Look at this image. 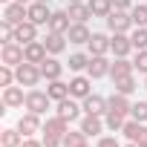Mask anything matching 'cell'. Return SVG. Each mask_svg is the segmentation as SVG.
<instances>
[{
  "instance_id": "1",
  "label": "cell",
  "mask_w": 147,
  "mask_h": 147,
  "mask_svg": "<svg viewBox=\"0 0 147 147\" xmlns=\"http://www.w3.org/2000/svg\"><path fill=\"white\" fill-rule=\"evenodd\" d=\"M15 72H18V84H20V87H35V84L43 78L40 66H38V63H29V61H23L20 66H15Z\"/></svg>"
},
{
  "instance_id": "2",
  "label": "cell",
  "mask_w": 147,
  "mask_h": 147,
  "mask_svg": "<svg viewBox=\"0 0 147 147\" xmlns=\"http://www.w3.org/2000/svg\"><path fill=\"white\" fill-rule=\"evenodd\" d=\"M49 101H52V98H49V92L29 90V92H26V104H23V107H26L29 113H38V115H43V113L49 110Z\"/></svg>"
},
{
  "instance_id": "3",
  "label": "cell",
  "mask_w": 147,
  "mask_h": 147,
  "mask_svg": "<svg viewBox=\"0 0 147 147\" xmlns=\"http://www.w3.org/2000/svg\"><path fill=\"white\" fill-rule=\"evenodd\" d=\"M0 61L6 66H20L26 61V52H23V43H3V52H0Z\"/></svg>"
},
{
  "instance_id": "4",
  "label": "cell",
  "mask_w": 147,
  "mask_h": 147,
  "mask_svg": "<svg viewBox=\"0 0 147 147\" xmlns=\"http://www.w3.org/2000/svg\"><path fill=\"white\" fill-rule=\"evenodd\" d=\"M3 20H9L12 26H18V23H23V20H29V6L26 3H6V9H3Z\"/></svg>"
},
{
  "instance_id": "5",
  "label": "cell",
  "mask_w": 147,
  "mask_h": 147,
  "mask_svg": "<svg viewBox=\"0 0 147 147\" xmlns=\"http://www.w3.org/2000/svg\"><path fill=\"white\" fill-rule=\"evenodd\" d=\"M107 26H110V32H127L133 26V18L127 12H121V9H113L107 15Z\"/></svg>"
},
{
  "instance_id": "6",
  "label": "cell",
  "mask_w": 147,
  "mask_h": 147,
  "mask_svg": "<svg viewBox=\"0 0 147 147\" xmlns=\"http://www.w3.org/2000/svg\"><path fill=\"white\" fill-rule=\"evenodd\" d=\"M18 130L29 138V136H35V133H43V124H40V115L38 113H26V115H20V121H18Z\"/></svg>"
},
{
  "instance_id": "7",
  "label": "cell",
  "mask_w": 147,
  "mask_h": 147,
  "mask_svg": "<svg viewBox=\"0 0 147 147\" xmlns=\"http://www.w3.org/2000/svg\"><path fill=\"white\" fill-rule=\"evenodd\" d=\"M49 18H52V12L46 9V3H40V0L29 3V20L35 26H49Z\"/></svg>"
},
{
  "instance_id": "8",
  "label": "cell",
  "mask_w": 147,
  "mask_h": 147,
  "mask_svg": "<svg viewBox=\"0 0 147 147\" xmlns=\"http://www.w3.org/2000/svg\"><path fill=\"white\" fill-rule=\"evenodd\" d=\"M15 40L18 43H32V40H38V26L32 23V20H23V23H18L15 26Z\"/></svg>"
},
{
  "instance_id": "9",
  "label": "cell",
  "mask_w": 147,
  "mask_h": 147,
  "mask_svg": "<svg viewBox=\"0 0 147 147\" xmlns=\"http://www.w3.org/2000/svg\"><path fill=\"white\" fill-rule=\"evenodd\" d=\"M110 49H113L115 58H127L130 49H133V43H130V38H127L124 32H113V38H110Z\"/></svg>"
},
{
  "instance_id": "10",
  "label": "cell",
  "mask_w": 147,
  "mask_h": 147,
  "mask_svg": "<svg viewBox=\"0 0 147 147\" xmlns=\"http://www.w3.org/2000/svg\"><path fill=\"white\" fill-rule=\"evenodd\" d=\"M23 52H26V61H29V63H43L49 49H46V43H43V40H32V43H26V46H23Z\"/></svg>"
},
{
  "instance_id": "11",
  "label": "cell",
  "mask_w": 147,
  "mask_h": 147,
  "mask_svg": "<svg viewBox=\"0 0 147 147\" xmlns=\"http://www.w3.org/2000/svg\"><path fill=\"white\" fill-rule=\"evenodd\" d=\"M110 66H113V63H110L104 55H92L87 72H90V78H104V75H110Z\"/></svg>"
},
{
  "instance_id": "12",
  "label": "cell",
  "mask_w": 147,
  "mask_h": 147,
  "mask_svg": "<svg viewBox=\"0 0 147 147\" xmlns=\"http://www.w3.org/2000/svg\"><path fill=\"white\" fill-rule=\"evenodd\" d=\"M90 90H92V81H90L87 75H78V78L69 81V95H72V98H87V95H92Z\"/></svg>"
},
{
  "instance_id": "13",
  "label": "cell",
  "mask_w": 147,
  "mask_h": 147,
  "mask_svg": "<svg viewBox=\"0 0 147 147\" xmlns=\"http://www.w3.org/2000/svg\"><path fill=\"white\" fill-rule=\"evenodd\" d=\"M69 26H72V18H69V12H52V18H49V32L66 35V32H69Z\"/></svg>"
},
{
  "instance_id": "14",
  "label": "cell",
  "mask_w": 147,
  "mask_h": 147,
  "mask_svg": "<svg viewBox=\"0 0 147 147\" xmlns=\"http://www.w3.org/2000/svg\"><path fill=\"white\" fill-rule=\"evenodd\" d=\"M130 110H133V104L127 101V95L115 92V95H110V98H107V113H115V115H127Z\"/></svg>"
},
{
  "instance_id": "15",
  "label": "cell",
  "mask_w": 147,
  "mask_h": 147,
  "mask_svg": "<svg viewBox=\"0 0 147 147\" xmlns=\"http://www.w3.org/2000/svg\"><path fill=\"white\" fill-rule=\"evenodd\" d=\"M66 133H69V121H63L61 115L46 118V124H43V136H58V138H63Z\"/></svg>"
},
{
  "instance_id": "16",
  "label": "cell",
  "mask_w": 147,
  "mask_h": 147,
  "mask_svg": "<svg viewBox=\"0 0 147 147\" xmlns=\"http://www.w3.org/2000/svg\"><path fill=\"white\" fill-rule=\"evenodd\" d=\"M81 110H84V107H78L75 101H72V95L63 98V101H58V115H61L63 121H75V118L81 115Z\"/></svg>"
},
{
  "instance_id": "17",
  "label": "cell",
  "mask_w": 147,
  "mask_h": 147,
  "mask_svg": "<svg viewBox=\"0 0 147 147\" xmlns=\"http://www.w3.org/2000/svg\"><path fill=\"white\" fill-rule=\"evenodd\" d=\"M90 29L84 26V23H72L69 26V32H66V40L69 43H75V46H81V43H90Z\"/></svg>"
},
{
  "instance_id": "18",
  "label": "cell",
  "mask_w": 147,
  "mask_h": 147,
  "mask_svg": "<svg viewBox=\"0 0 147 147\" xmlns=\"http://www.w3.org/2000/svg\"><path fill=\"white\" fill-rule=\"evenodd\" d=\"M26 95L20 87H3V107H23Z\"/></svg>"
},
{
  "instance_id": "19",
  "label": "cell",
  "mask_w": 147,
  "mask_h": 147,
  "mask_svg": "<svg viewBox=\"0 0 147 147\" xmlns=\"http://www.w3.org/2000/svg\"><path fill=\"white\" fill-rule=\"evenodd\" d=\"M81 107H84L87 115H104V113H107V101H104L101 95H87Z\"/></svg>"
},
{
  "instance_id": "20",
  "label": "cell",
  "mask_w": 147,
  "mask_h": 147,
  "mask_svg": "<svg viewBox=\"0 0 147 147\" xmlns=\"http://www.w3.org/2000/svg\"><path fill=\"white\" fill-rule=\"evenodd\" d=\"M81 130H84L87 136H92V138H101V130H104L101 115H84V118H81Z\"/></svg>"
},
{
  "instance_id": "21",
  "label": "cell",
  "mask_w": 147,
  "mask_h": 147,
  "mask_svg": "<svg viewBox=\"0 0 147 147\" xmlns=\"http://www.w3.org/2000/svg\"><path fill=\"white\" fill-rule=\"evenodd\" d=\"M69 18H72V23H87L92 18L90 3H69Z\"/></svg>"
},
{
  "instance_id": "22",
  "label": "cell",
  "mask_w": 147,
  "mask_h": 147,
  "mask_svg": "<svg viewBox=\"0 0 147 147\" xmlns=\"http://www.w3.org/2000/svg\"><path fill=\"white\" fill-rule=\"evenodd\" d=\"M40 66V72H43V78L46 81H55V78H61V72H63V63L61 61H55V58H46L43 63H38Z\"/></svg>"
},
{
  "instance_id": "23",
  "label": "cell",
  "mask_w": 147,
  "mask_h": 147,
  "mask_svg": "<svg viewBox=\"0 0 147 147\" xmlns=\"http://www.w3.org/2000/svg\"><path fill=\"white\" fill-rule=\"evenodd\" d=\"M133 61H127V58H115L113 61V66H110V75H113V81L115 78H124V75H133Z\"/></svg>"
},
{
  "instance_id": "24",
  "label": "cell",
  "mask_w": 147,
  "mask_h": 147,
  "mask_svg": "<svg viewBox=\"0 0 147 147\" xmlns=\"http://www.w3.org/2000/svg\"><path fill=\"white\" fill-rule=\"evenodd\" d=\"M43 43H46V49H49V55H61V52L66 49V35H58V32H49Z\"/></svg>"
},
{
  "instance_id": "25",
  "label": "cell",
  "mask_w": 147,
  "mask_h": 147,
  "mask_svg": "<svg viewBox=\"0 0 147 147\" xmlns=\"http://www.w3.org/2000/svg\"><path fill=\"white\" fill-rule=\"evenodd\" d=\"M46 92H49L52 101H63V98H69V84H63L61 78H55V81H49Z\"/></svg>"
},
{
  "instance_id": "26",
  "label": "cell",
  "mask_w": 147,
  "mask_h": 147,
  "mask_svg": "<svg viewBox=\"0 0 147 147\" xmlns=\"http://www.w3.org/2000/svg\"><path fill=\"white\" fill-rule=\"evenodd\" d=\"M87 46H90V55H104V52L110 49V38H107V35H101V32H95V35L90 38V43H87Z\"/></svg>"
},
{
  "instance_id": "27",
  "label": "cell",
  "mask_w": 147,
  "mask_h": 147,
  "mask_svg": "<svg viewBox=\"0 0 147 147\" xmlns=\"http://www.w3.org/2000/svg\"><path fill=\"white\" fill-rule=\"evenodd\" d=\"M23 138L26 136L20 130H3V133H0V144H3V147H20Z\"/></svg>"
},
{
  "instance_id": "28",
  "label": "cell",
  "mask_w": 147,
  "mask_h": 147,
  "mask_svg": "<svg viewBox=\"0 0 147 147\" xmlns=\"http://www.w3.org/2000/svg\"><path fill=\"white\" fill-rule=\"evenodd\" d=\"M130 43H133V49H147V26H136V32L130 35Z\"/></svg>"
},
{
  "instance_id": "29",
  "label": "cell",
  "mask_w": 147,
  "mask_h": 147,
  "mask_svg": "<svg viewBox=\"0 0 147 147\" xmlns=\"http://www.w3.org/2000/svg\"><path fill=\"white\" fill-rule=\"evenodd\" d=\"M90 9H92V18H107L113 12V3L110 0H90Z\"/></svg>"
},
{
  "instance_id": "30",
  "label": "cell",
  "mask_w": 147,
  "mask_h": 147,
  "mask_svg": "<svg viewBox=\"0 0 147 147\" xmlns=\"http://www.w3.org/2000/svg\"><path fill=\"white\" fill-rule=\"evenodd\" d=\"M90 58H92V55H81V52L69 55V69H72V72H81V69H87V66H90Z\"/></svg>"
},
{
  "instance_id": "31",
  "label": "cell",
  "mask_w": 147,
  "mask_h": 147,
  "mask_svg": "<svg viewBox=\"0 0 147 147\" xmlns=\"http://www.w3.org/2000/svg\"><path fill=\"white\" fill-rule=\"evenodd\" d=\"M84 138H87V133H84V130H75V133L69 130V133L63 136V147H81V144H87Z\"/></svg>"
},
{
  "instance_id": "32",
  "label": "cell",
  "mask_w": 147,
  "mask_h": 147,
  "mask_svg": "<svg viewBox=\"0 0 147 147\" xmlns=\"http://www.w3.org/2000/svg\"><path fill=\"white\" fill-rule=\"evenodd\" d=\"M133 90H136V81H133V75L115 78V92H121V95H130Z\"/></svg>"
},
{
  "instance_id": "33",
  "label": "cell",
  "mask_w": 147,
  "mask_h": 147,
  "mask_svg": "<svg viewBox=\"0 0 147 147\" xmlns=\"http://www.w3.org/2000/svg\"><path fill=\"white\" fill-rule=\"evenodd\" d=\"M15 81H18V72L3 63V66H0V87H12Z\"/></svg>"
},
{
  "instance_id": "34",
  "label": "cell",
  "mask_w": 147,
  "mask_h": 147,
  "mask_svg": "<svg viewBox=\"0 0 147 147\" xmlns=\"http://www.w3.org/2000/svg\"><path fill=\"white\" fill-rule=\"evenodd\" d=\"M130 18H133V26H147V6H133Z\"/></svg>"
},
{
  "instance_id": "35",
  "label": "cell",
  "mask_w": 147,
  "mask_h": 147,
  "mask_svg": "<svg viewBox=\"0 0 147 147\" xmlns=\"http://www.w3.org/2000/svg\"><path fill=\"white\" fill-rule=\"evenodd\" d=\"M0 40H3V43H15V26L9 20L0 23Z\"/></svg>"
},
{
  "instance_id": "36",
  "label": "cell",
  "mask_w": 147,
  "mask_h": 147,
  "mask_svg": "<svg viewBox=\"0 0 147 147\" xmlns=\"http://www.w3.org/2000/svg\"><path fill=\"white\" fill-rule=\"evenodd\" d=\"M104 124L115 133V130H124V115H115V113H107V118H104Z\"/></svg>"
},
{
  "instance_id": "37",
  "label": "cell",
  "mask_w": 147,
  "mask_h": 147,
  "mask_svg": "<svg viewBox=\"0 0 147 147\" xmlns=\"http://www.w3.org/2000/svg\"><path fill=\"white\" fill-rule=\"evenodd\" d=\"M133 118L136 121H147V101H138V104H133Z\"/></svg>"
},
{
  "instance_id": "38",
  "label": "cell",
  "mask_w": 147,
  "mask_h": 147,
  "mask_svg": "<svg viewBox=\"0 0 147 147\" xmlns=\"http://www.w3.org/2000/svg\"><path fill=\"white\" fill-rule=\"evenodd\" d=\"M133 66H136L138 72H144V75H147V49H141V52L136 55V61H133Z\"/></svg>"
},
{
  "instance_id": "39",
  "label": "cell",
  "mask_w": 147,
  "mask_h": 147,
  "mask_svg": "<svg viewBox=\"0 0 147 147\" xmlns=\"http://www.w3.org/2000/svg\"><path fill=\"white\" fill-rule=\"evenodd\" d=\"M95 147H121V144H118V138H113V136H101Z\"/></svg>"
},
{
  "instance_id": "40",
  "label": "cell",
  "mask_w": 147,
  "mask_h": 147,
  "mask_svg": "<svg viewBox=\"0 0 147 147\" xmlns=\"http://www.w3.org/2000/svg\"><path fill=\"white\" fill-rule=\"evenodd\" d=\"M136 144L138 147H147V127L141 124V130H138V136H136Z\"/></svg>"
},
{
  "instance_id": "41",
  "label": "cell",
  "mask_w": 147,
  "mask_h": 147,
  "mask_svg": "<svg viewBox=\"0 0 147 147\" xmlns=\"http://www.w3.org/2000/svg\"><path fill=\"white\" fill-rule=\"evenodd\" d=\"M20 147H46V144H43V141H38V138H32V136H29V138H23V144H20Z\"/></svg>"
},
{
  "instance_id": "42",
  "label": "cell",
  "mask_w": 147,
  "mask_h": 147,
  "mask_svg": "<svg viewBox=\"0 0 147 147\" xmlns=\"http://www.w3.org/2000/svg\"><path fill=\"white\" fill-rule=\"evenodd\" d=\"M110 3H113V9H121V12L130 9V0H110Z\"/></svg>"
},
{
  "instance_id": "43",
  "label": "cell",
  "mask_w": 147,
  "mask_h": 147,
  "mask_svg": "<svg viewBox=\"0 0 147 147\" xmlns=\"http://www.w3.org/2000/svg\"><path fill=\"white\" fill-rule=\"evenodd\" d=\"M18 3H26V6H29V3H35V0H18Z\"/></svg>"
},
{
  "instance_id": "44",
  "label": "cell",
  "mask_w": 147,
  "mask_h": 147,
  "mask_svg": "<svg viewBox=\"0 0 147 147\" xmlns=\"http://www.w3.org/2000/svg\"><path fill=\"white\" fill-rule=\"evenodd\" d=\"M124 147H138V144H136V141H130V144H124Z\"/></svg>"
},
{
  "instance_id": "45",
  "label": "cell",
  "mask_w": 147,
  "mask_h": 147,
  "mask_svg": "<svg viewBox=\"0 0 147 147\" xmlns=\"http://www.w3.org/2000/svg\"><path fill=\"white\" fill-rule=\"evenodd\" d=\"M66 3H84V0H66Z\"/></svg>"
},
{
  "instance_id": "46",
  "label": "cell",
  "mask_w": 147,
  "mask_h": 147,
  "mask_svg": "<svg viewBox=\"0 0 147 147\" xmlns=\"http://www.w3.org/2000/svg\"><path fill=\"white\" fill-rule=\"evenodd\" d=\"M40 3H49V0H40Z\"/></svg>"
},
{
  "instance_id": "47",
  "label": "cell",
  "mask_w": 147,
  "mask_h": 147,
  "mask_svg": "<svg viewBox=\"0 0 147 147\" xmlns=\"http://www.w3.org/2000/svg\"><path fill=\"white\" fill-rule=\"evenodd\" d=\"M81 147H90V144H81Z\"/></svg>"
},
{
  "instance_id": "48",
  "label": "cell",
  "mask_w": 147,
  "mask_h": 147,
  "mask_svg": "<svg viewBox=\"0 0 147 147\" xmlns=\"http://www.w3.org/2000/svg\"><path fill=\"white\" fill-rule=\"evenodd\" d=\"M144 87H147V81H144Z\"/></svg>"
}]
</instances>
